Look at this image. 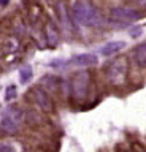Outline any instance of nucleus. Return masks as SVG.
Masks as SVG:
<instances>
[{"mask_svg":"<svg viewBox=\"0 0 146 152\" xmlns=\"http://www.w3.org/2000/svg\"><path fill=\"white\" fill-rule=\"evenodd\" d=\"M72 18L78 26H86V27H95L100 26L102 22V14L91 2L87 0H76L72 7Z\"/></svg>","mask_w":146,"mask_h":152,"instance_id":"f257e3e1","label":"nucleus"},{"mask_svg":"<svg viewBox=\"0 0 146 152\" xmlns=\"http://www.w3.org/2000/svg\"><path fill=\"white\" fill-rule=\"evenodd\" d=\"M24 122V113L21 111L19 108H7L5 113L2 116V121H0V127H2V132L7 133V135H15V133L19 132V128Z\"/></svg>","mask_w":146,"mask_h":152,"instance_id":"f03ea898","label":"nucleus"},{"mask_svg":"<svg viewBox=\"0 0 146 152\" xmlns=\"http://www.w3.org/2000/svg\"><path fill=\"white\" fill-rule=\"evenodd\" d=\"M89 84H91V75L89 71H78L72 78L70 83V92L75 100H84L89 92Z\"/></svg>","mask_w":146,"mask_h":152,"instance_id":"7ed1b4c3","label":"nucleus"},{"mask_svg":"<svg viewBox=\"0 0 146 152\" xmlns=\"http://www.w3.org/2000/svg\"><path fill=\"white\" fill-rule=\"evenodd\" d=\"M127 60L125 59H116L114 62H111L110 66H108V71H106V79L108 83L113 84V86H121L124 84V81L127 78Z\"/></svg>","mask_w":146,"mask_h":152,"instance_id":"20e7f679","label":"nucleus"},{"mask_svg":"<svg viewBox=\"0 0 146 152\" xmlns=\"http://www.w3.org/2000/svg\"><path fill=\"white\" fill-rule=\"evenodd\" d=\"M110 18H111V21H114L117 24H130V22L138 21L141 18V13L129 7H117V8L111 10Z\"/></svg>","mask_w":146,"mask_h":152,"instance_id":"39448f33","label":"nucleus"},{"mask_svg":"<svg viewBox=\"0 0 146 152\" xmlns=\"http://www.w3.org/2000/svg\"><path fill=\"white\" fill-rule=\"evenodd\" d=\"M32 98H34V102L38 104L45 113L53 111V100H51V97L48 95V92L43 90L41 87H35L32 90Z\"/></svg>","mask_w":146,"mask_h":152,"instance_id":"423d86ee","label":"nucleus"},{"mask_svg":"<svg viewBox=\"0 0 146 152\" xmlns=\"http://www.w3.org/2000/svg\"><path fill=\"white\" fill-rule=\"evenodd\" d=\"M57 16L60 19V24H62V27H64V30L70 33L73 30V26H72V21H70V13H68V10L67 7H65V3L64 2H57Z\"/></svg>","mask_w":146,"mask_h":152,"instance_id":"0eeeda50","label":"nucleus"},{"mask_svg":"<svg viewBox=\"0 0 146 152\" xmlns=\"http://www.w3.org/2000/svg\"><path fill=\"white\" fill-rule=\"evenodd\" d=\"M98 62L97 56L95 54H78L72 57V59L68 60L70 65H76V66H92L95 65Z\"/></svg>","mask_w":146,"mask_h":152,"instance_id":"6e6552de","label":"nucleus"},{"mask_svg":"<svg viewBox=\"0 0 146 152\" xmlns=\"http://www.w3.org/2000/svg\"><path fill=\"white\" fill-rule=\"evenodd\" d=\"M45 33H46V41L49 46H57L59 45V32L53 22H48L45 27Z\"/></svg>","mask_w":146,"mask_h":152,"instance_id":"1a4fd4ad","label":"nucleus"},{"mask_svg":"<svg viewBox=\"0 0 146 152\" xmlns=\"http://www.w3.org/2000/svg\"><path fill=\"white\" fill-rule=\"evenodd\" d=\"M124 48H125L124 41H110L102 48L100 52H102V56L108 57V56H113V54H116V52H119L121 49H124Z\"/></svg>","mask_w":146,"mask_h":152,"instance_id":"9d476101","label":"nucleus"},{"mask_svg":"<svg viewBox=\"0 0 146 152\" xmlns=\"http://www.w3.org/2000/svg\"><path fill=\"white\" fill-rule=\"evenodd\" d=\"M134 59H135V62H136L140 66H146V41L141 43V45H138V46L135 48Z\"/></svg>","mask_w":146,"mask_h":152,"instance_id":"9b49d317","label":"nucleus"},{"mask_svg":"<svg viewBox=\"0 0 146 152\" xmlns=\"http://www.w3.org/2000/svg\"><path fill=\"white\" fill-rule=\"evenodd\" d=\"M41 86H45L46 90H51V92H57L59 90V81L57 78H54V76H45L43 79H41Z\"/></svg>","mask_w":146,"mask_h":152,"instance_id":"f8f14e48","label":"nucleus"},{"mask_svg":"<svg viewBox=\"0 0 146 152\" xmlns=\"http://www.w3.org/2000/svg\"><path fill=\"white\" fill-rule=\"evenodd\" d=\"M32 79V66L26 65L19 70V83L21 84H27Z\"/></svg>","mask_w":146,"mask_h":152,"instance_id":"ddd939ff","label":"nucleus"},{"mask_svg":"<svg viewBox=\"0 0 146 152\" xmlns=\"http://www.w3.org/2000/svg\"><path fill=\"white\" fill-rule=\"evenodd\" d=\"M16 95H18V90H16L15 86H10V87L5 90V100H7V102H11V100H15Z\"/></svg>","mask_w":146,"mask_h":152,"instance_id":"4468645a","label":"nucleus"},{"mask_svg":"<svg viewBox=\"0 0 146 152\" xmlns=\"http://www.w3.org/2000/svg\"><path fill=\"white\" fill-rule=\"evenodd\" d=\"M140 33H141V28H140V27H136V28H132V30H130V35H132V37H138Z\"/></svg>","mask_w":146,"mask_h":152,"instance_id":"2eb2a0df","label":"nucleus"},{"mask_svg":"<svg viewBox=\"0 0 146 152\" xmlns=\"http://www.w3.org/2000/svg\"><path fill=\"white\" fill-rule=\"evenodd\" d=\"M0 151H13V147L5 146V144H0Z\"/></svg>","mask_w":146,"mask_h":152,"instance_id":"dca6fc26","label":"nucleus"},{"mask_svg":"<svg viewBox=\"0 0 146 152\" xmlns=\"http://www.w3.org/2000/svg\"><path fill=\"white\" fill-rule=\"evenodd\" d=\"M138 5L143 7V8H146V0H138Z\"/></svg>","mask_w":146,"mask_h":152,"instance_id":"f3484780","label":"nucleus"}]
</instances>
